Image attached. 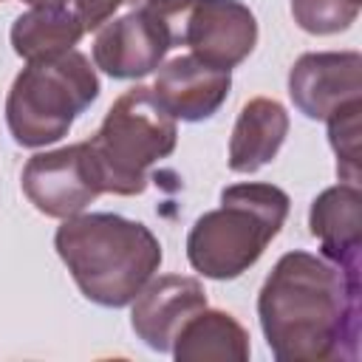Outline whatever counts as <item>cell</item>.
I'll use <instances>...</instances> for the list:
<instances>
[{
  "instance_id": "obj_19",
  "label": "cell",
  "mask_w": 362,
  "mask_h": 362,
  "mask_svg": "<svg viewBox=\"0 0 362 362\" xmlns=\"http://www.w3.org/2000/svg\"><path fill=\"white\" fill-rule=\"evenodd\" d=\"M122 3H130L133 8H139V6H141V3H147V0H122Z\"/></svg>"
},
{
  "instance_id": "obj_6",
  "label": "cell",
  "mask_w": 362,
  "mask_h": 362,
  "mask_svg": "<svg viewBox=\"0 0 362 362\" xmlns=\"http://www.w3.org/2000/svg\"><path fill=\"white\" fill-rule=\"evenodd\" d=\"M195 0H147L130 14L99 28L93 40V62L110 76H144L173 45L184 42L187 17Z\"/></svg>"
},
{
  "instance_id": "obj_11",
  "label": "cell",
  "mask_w": 362,
  "mask_h": 362,
  "mask_svg": "<svg viewBox=\"0 0 362 362\" xmlns=\"http://www.w3.org/2000/svg\"><path fill=\"white\" fill-rule=\"evenodd\" d=\"M229 85V71L206 65L195 54H184L158 71L153 93L173 119L201 122L223 105Z\"/></svg>"
},
{
  "instance_id": "obj_1",
  "label": "cell",
  "mask_w": 362,
  "mask_h": 362,
  "mask_svg": "<svg viewBox=\"0 0 362 362\" xmlns=\"http://www.w3.org/2000/svg\"><path fill=\"white\" fill-rule=\"evenodd\" d=\"M257 314L280 362L356 359L359 272L311 252H288L266 277Z\"/></svg>"
},
{
  "instance_id": "obj_9",
  "label": "cell",
  "mask_w": 362,
  "mask_h": 362,
  "mask_svg": "<svg viewBox=\"0 0 362 362\" xmlns=\"http://www.w3.org/2000/svg\"><path fill=\"white\" fill-rule=\"evenodd\" d=\"M257 40L255 14L240 0H195L184 28V45L198 59L215 68H235L243 62Z\"/></svg>"
},
{
  "instance_id": "obj_3",
  "label": "cell",
  "mask_w": 362,
  "mask_h": 362,
  "mask_svg": "<svg viewBox=\"0 0 362 362\" xmlns=\"http://www.w3.org/2000/svg\"><path fill=\"white\" fill-rule=\"evenodd\" d=\"M288 215V195L272 184H232L221 206L201 215L187 238V257L195 272L212 280H232L257 263Z\"/></svg>"
},
{
  "instance_id": "obj_15",
  "label": "cell",
  "mask_w": 362,
  "mask_h": 362,
  "mask_svg": "<svg viewBox=\"0 0 362 362\" xmlns=\"http://www.w3.org/2000/svg\"><path fill=\"white\" fill-rule=\"evenodd\" d=\"M85 34L79 17L71 8L59 6H31V11L20 14L11 25V45L14 51L28 59H48L65 51H74L79 37Z\"/></svg>"
},
{
  "instance_id": "obj_4",
  "label": "cell",
  "mask_w": 362,
  "mask_h": 362,
  "mask_svg": "<svg viewBox=\"0 0 362 362\" xmlns=\"http://www.w3.org/2000/svg\"><path fill=\"white\" fill-rule=\"evenodd\" d=\"M175 136V119L150 88L124 90L107 110L96 136L85 141L102 192H144L147 170L173 153Z\"/></svg>"
},
{
  "instance_id": "obj_17",
  "label": "cell",
  "mask_w": 362,
  "mask_h": 362,
  "mask_svg": "<svg viewBox=\"0 0 362 362\" xmlns=\"http://www.w3.org/2000/svg\"><path fill=\"white\" fill-rule=\"evenodd\" d=\"M291 14H294V23L308 34H337L356 20L359 3H351V0H291Z\"/></svg>"
},
{
  "instance_id": "obj_18",
  "label": "cell",
  "mask_w": 362,
  "mask_h": 362,
  "mask_svg": "<svg viewBox=\"0 0 362 362\" xmlns=\"http://www.w3.org/2000/svg\"><path fill=\"white\" fill-rule=\"evenodd\" d=\"M28 6H59V8H71L82 28L90 31V28H102V23L119 8L122 0H25Z\"/></svg>"
},
{
  "instance_id": "obj_5",
  "label": "cell",
  "mask_w": 362,
  "mask_h": 362,
  "mask_svg": "<svg viewBox=\"0 0 362 362\" xmlns=\"http://www.w3.org/2000/svg\"><path fill=\"white\" fill-rule=\"evenodd\" d=\"M96 93V71L79 51L28 62V68L17 74L6 99L8 130L23 147L59 141Z\"/></svg>"
},
{
  "instance_id": "obj_10",
  "label": "cell",
  "mask_w": 362,
  "mask_h": 362,
  "mask_svg": "<svg viewBox=\"0 0 362 362\" xmlns=\"http://www.w3.org/2000/svg\"><path fill=\"white\" fill-rule=\"evenodd\" d=\"M206 308V291L195 277L164 274L136 294L130 325L153 351H173L184 322Z\"/></svg>"
},
{
  "instance_id": "obj_7",
  "label": "cell",
  "mask_w": 362,
  "mask_h": 362,
  "mask_svg": "<svg viewBox=\"0 0 362 362\" xmlns=\"http://www.w3.org/2000/svg\"><path fill=\"white\" fill-rule=\"evenodd\" d=\"M23 192L40 212L51 218L79 215L102 195L85 141L31 156L23 170Z\"/></svg>"
},
{
  "instance_id": "obj_16",
  "label": "cell",
  "mask_w": 362,
  "mask_h": 362,
  "mask_svg": "<svg viewBox=\"0 0 362 362\" xmlns=\"http://www.w3.org/2000/svg\"><path fill=\"white\" fill-rule=\"evenodd\" d=\"M359 113H362V99L348 102L345 107H339L325 119L331 147L337 153V173L348 184H359Z\"/></svg>"
},
{
  "instance_id": "obj_14",
  "label": "cell",
  "mask_w": 362,
  "mask_h": 362,
  "mask_svg": "<svg viewBox=\"0 0 362 362\" xmlns=\"http://www.w3.org/2000/svg\"><path fill=\"white\" fill-rule=\"evenodd\" d=\"M173 354H175V359H184V362H201V359L246 362L249 359V334L232 314L201 308L178 331V337L173 342Z\"/></svg>"
},
{
  "instance_id": "obj_2",
  "label": "cell",
  "mask_w": 362,
  "mask_h": 362,
  "mask_svg": "<svg viewBox=\"0 0 362 362\" xmlns=\"http://www.w3.org/2000/svg\"><path fill=\"white\" fill-rule=\"evenodd\" d=\"M54 243L79 291L107 308L133 303L161 263L158 238L144 223L110 212L65 218Z\"/></svg>"
},
{
  "instance_id": "obj_20",
  "label": "cell",
  "mask_w": 362,
  "mask_h": 362,
  "mask_svg": "<svg viewBox=\"0 0 362 362\" xmlns=\"http://www.w3.org/2000/svg\"><path fill=\"white\" fill-rule=\"evenodd\" d=\"M351 3H362V0H351Z\"/></svg>"
},
{
  "instance_id": "obj_13",
  "label": "cell",
  "mask_w": 362,
  "mask_h": 362,
  "mask_svg": "<svg viewBox=\"0 0 362 362\" xmlns=\"http://www.w3.org/2000/svg\"><path fill=\"white\" fill-rule=\"evenodd\" d=\"M288 133V113L280 102L257 96L243 105L232 139H229V170L255 173L266 167Z\"/></svg>"
},
{
  "instance_id": "obj_8",
  "label": "cell",
  "mask_w": 362,
  "mask_h": 362,
  "mask_svg": "<svg viewBox=\"0 0 362 362\" xmlns=\"http://www.w3.org/2000/svg\"><path fill=\"white\" fill-rule=\"evenodd\" d=\"M288 96L308 119H328L362 96V57L356 51L303 54L288 74Z\"/></svg>"
},
{
  "instance_id": "obj_12",
  "label": "cell",
  "mask_w": 362,
  "mask_h": 362,
  "mask_svg": "<svg viewBox=\"0 0 362 362\" xmlns=\"http://www.w3.org/2000/svg\"><path fill=\"white\" fill-rule=\"evenodd\" d=\"M311 235L320 238L322 252L331 263L359 272L362 246V195L356 184H337L320 192L308 212Z\"/></svg>"
}]
</instances>
